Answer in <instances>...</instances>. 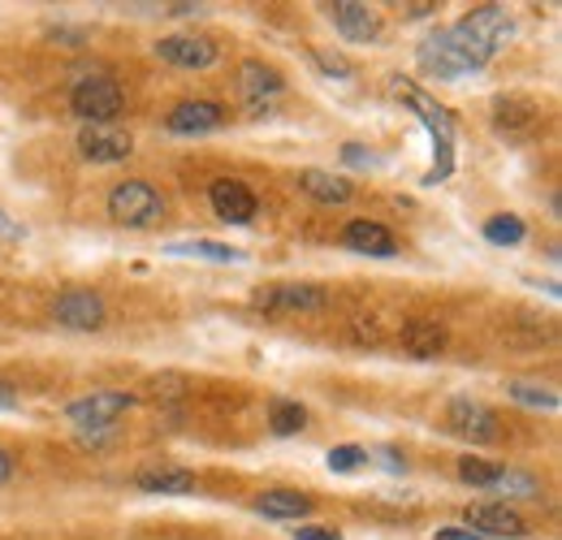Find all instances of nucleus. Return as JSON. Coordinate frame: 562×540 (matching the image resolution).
Instances as JSON below:
<instances>
[{"label": "nucleus", "mask_w": 562, "mask_h": 540, "mask_svg": "<svg viewBox=\"0 0 562 540\" xmlns=\"http://www.w3.org/2000/svg\"><path fill=\"white\" fill-rule=\"evenodd\" d=\"M450 44L463 53V61L472 69H485L506 48V40L515 35V22L506 18V9L502 4H481V9H472L468 18H459L450 31Z\"/></svg>", "instance_id": "obj_1"}, {"label": "nucleus", "mask_w": 562, "mask_h": 540, "mask_svg": "<svg viewBox=\"0 0 562 540\" xmlns=\"http://www.w3.org/2000/svg\"><path fill=\"white\" fill-rule=\"evenodd\" d=\"M394 91H398V100H407V104L416 109V117H420L424 126H428V135H432V143H437V165H432L428 182H441V178H450V169H454V122H450V113H446L437 100H428L424 91L407 87V82H398Z\"/></svg>", "instance_id": "obj_2"}, {"label": "nucleus", "mask_w": 562, "mask_h": 540, "mask_svg": "<svg viewBox=\"0 0 562 540\" xmlns=\"http://www.w3.org/2000/svg\"><path fill=\"white\" fill-rule=\"evenodd\" d=\"M160 212H165L160 191H156L151 182H143V178L117 182V187L109 191V216H113L117 225H126V229H147V225H156Z\"/></svg>", "instance_id": "obj_3"}, {"label": "nucleus", "mask_w": 562, "mask_h": 540, "mask_svg": "<svg viewBox=\"0 0 562 540\" xmlns=\"http://www.w3.org/2000/svg\"><path fill=\"white\" fill-rule=\"evenodd\" d=\"M70 109L87 126H113L122 113V87L104 74H91L70 91Z\"/></svg>", "instance_id": "obj_4"}, {"label": "nucleus", "mask_w": 562, "mask_h": 540, "mask_svg": "<svg viewBox=\"0 0 562 540\" xmlns=\"http://www.w3.org/2000/svg\"><path fill=\"white\" fill-rule=\"evenodd\" d=\"M131 394H122V390H95V394H87V398H78L70 403V415L78 428H113L117 424V415H126L131 410Z\"/></svg>", "instance_id": "obj_5"}, {"label": "nucleus", "mask_w": 562, "mask_h": 540, "mask_svg": "<svg viewBox=\"0 0 562 540\" xmlns=\"http://www.w3.org/2000/svg\"><path fill=\"white\" fill-rule=\"evenodd\" d=\"M78 151L91 160V165H117L135 151V138L126 135L117 122L113 126H82L78 135Z\"/></svg>", "instance_id": "obj_6"}, {"label": "nucleus", "mask_w": 562, "mask_h": 540, "mask_svg": "<svg viewBox=\"0 0 562 540\" xmlns=\"http://www.w3.org/2000/svg\"><path fill=\"white\" fill-rule=\"evenodd\" d=\"M446 424H450L459 437L476 441V446L497 441V415H493L485 403H476V398H454V403L446 406Z\"/></svg>", "instance_id": "obj_7"}, {"label": "nucleus", "mask_w": 562, "mask_h": 540, "mask_svg": "<svg viewBox=\"0 0 562 540\" xmlns=\"http://www.w3.org/2000/svg\"><path fill=\"white\" fill-rule=\"evenodd\" d=\"M329 18H334V26H338V35L347 44H372L381 35V18L363 0H334L329 4Z\"/></svg>", "instance_id": "obj_8"}, {"label": "nucleus", "mask_w": 562, "mask_h": 540, "mask_svg": "<svg viewBox=\"0 0 562 540\" xmlns=\"http://www.w3.org/2000/svg\"><path fill=\"white\" fill-rule=\"evenodd\" d=\"M212 200V212L225 221V225H247L251 216H256V195H251V187L247 182H238V178H216L209 191Z\"/></svg>", "instance_id": "obj_9"}, {"label": "nucleus", "mask_w": 562, "mask_h": 540, "mask_svg": "<svg viewBox=\"0 0 562 540\" xmlns=\"http://www.w3.org/2000/svg\"><path fill=\"white\" fill-rule=\"evenodd\" d=\"M420 69L424 74H432V78H446V82H459V78L476 74V69L463 61V53L450 44V35H446V31L428 35V40L420 44Z\"/></svg>", "instance_id": "obj_10"}, {"label": "nucleus", "mask_w": 562, "mask_h": 540, "mask_svg": "<svg viewBox=\"0 0 562 540\" xmlns=\"http://www.w3.org/2000/svg\"><path fill=\"white\" fill-rule=\"evenodd\" d=\"M53 316H57V325H66V329H82V334H91V329H100V325H104V299H100V294H91V290H66V294L57 299Z\"/></svg>", "instance_id": "obj_11"}, {"label": "nucleus", "mask_w": 562, "mask_h": 540, "mask_svg": "<svg viewBox=\"0 0 562 540\" xmlns=\"http://www.w3.org/2000/svg\"><path fill=\"white\" fill-rule=\"evenodd\" d=\"M156 57L178 69H209L216 61V44L200 40V35H165L156 44Z\"/></svg>", "instance_id": "obj_12"}, {"label": "nucleus", "mask_w": 562, "mask_h": 540, "mask_svg": "<svg viewBox=\"0 0 562 540\" xmlns=\"http://www.w3.org/2000/svg\"><path fill=\"white\" fill-rule=\"evenodd\" d=\"M165 126H169L173 135H212V131L225 126V109L212 104V100H187V104H178V109L165 117Z\"/></svg>", "instance_id": "obj_13"}, {"label": "nucleus", "mask_w": 562, "mask_h": 540, "mask_svg": "<svg viewBox=\"0 0 562 540\" xmlns=\"http://www.w3.org/2000/svg\"><path fill=\"white\" fill-rule=\"evenodd\" d=\"M463 519H468V528L481 537H524L528 528H524V519L506 506V502H481V506H468L463 510Z\"/></svg>", "instance_id": "obj_14"}, {"label": "nucleus", "mask_w": 562, "mask_h": 540, "mask_svg": "<svg viewBox=\"0 0 562 540\" xmlns=\"http://www.w3.org/2000/svg\"><path fill=\"white\" fill-rule=\"evenodd\" d=\"M256 303L265 307V312H321L329 299H325V290H316V285H269V290H260L256 294Z\"/></svg>", "instance_id": "obj_15"}, {"label": "nucleus", "mask_w": 562, "mask_h": 540, "mask_svg": "<svg viewBox=\"0 0 562 540\" xmlns=\"http://www.w3.org/2000/svg\"><path fill=\"white\" fill-rule=\"evenodd\" d=\"M342 243H347V251H359V256H381V260L398 251L394 234H390L385 225H376V221H351V225H347V234H342Z\"/></svg>", "instance_id": "obj_16"}, {"label": "nucleus", "mask_w": 562, "mask_h": 540, "mask_svg": "<svg viewBox=\"0 0 562 540\" xmlns=\"http://www.w3.org/2000/svg\"><path fill=\"white\" fill-rule=\"evenodd\" d=\"M238 87H243V95L251 100V109L260 113L265 109V95H278L281 87V74L273 66H265V61H243V69H238Z\"/></svg>", "instance_id": "obj_17"}, {"label": "nucleus", "mask_w": 562, "mask_h": 540, "mask_svg": "<svg viewBox=\"0 0 562 540\" xmlns=\"http://www.w3.org/2000/svg\"><path fill=\"white\" fill-rule=\"evenodd\" d=\"M139 484L143 493H160V497H187V493H195V475L187 472V468H147L139 472Z\"/></svg>", "instance_id": "obj_18"}, {"label": "nucleus", "mask_w": 562, "mask_h": 540, "mask_svg": "<svg viewBox=\"0 0 562 540\" xmlns=\"http://www.w3.org/2000/svg\"><path fill=\"white\" fill-rule=\"evenodd\" d=\"M299 191L312 195L316 203H347L351 200V182L338 178V173H325V169H303L299 173Z\"/></svg>", "instance_id": "obj_19"}, {"label": "nucleus", "mask_w": 562, "mask_h": 540, "mask_svg": "<svg viewBox=\"0 0 562 540\" xmlns=\"http://www.w3.org/2000/svg\"><path fill=\"white\" fill-rule=\"evenodd\" d=\"M256 506H260L265 519H303V515H312V497H303L294 488H269V493H260Z\"/></svg>", "instance_id": "obj_20"}, {"label": "nucleus", "mask_w": 562, "mask_h": 540, "mask_svg": "<svg viewBox=\"0 0 562 540\" xmlns=\"http://www.w3.org/2000/svg\"><path fill=\"white\" fill-rule=\"evenodd\" d=\"M403 346H407L416 359H432V355L446 350V329L432 325V320H412V325H403Z\"/></svg>", "instance_id": "obj_21"}, {"label": "nucleus", "mask_w": 562, "mask_h": 540, "mask_svg": "<svg viewBox=\"0 0 562 540\" xmlns=\"http://www.w3.org/2000/svg\"><path fill=\"white\" fill-rule=\"evenodd\" d=\"M165 251H169V256H191V260H212V265H238V260H243L238 247L209 243V238H195V243H169Z\"/></svg>", "instance_id": "obj_22"}, {"label": "nucleus", "mask_w": 562, "mask_h": 540, "mask_svg": "<svg viewBox=\"0 0 562 540\" xmlns=\"http://www.w3.org/2000/svg\"><path fill=\"white\" fill-rule=\"evenodd\" d=\"M485 493H497L502 502H506V497H537L541 484H537V475L515 472V468H497V475H493V484Z\"/></svg>", "instance_id": "obj_23"}, {"label": "nucleus", "mask_w": 562, "mask_h": 540, "mask_svg": "<svg viewBox=\"0 0 562 540\" xmlns=\"http://www.w3.org/2000/svg\"><path fill=\"white\" fill-rule=\"evenodd\" d=\"M506 394H510L515 403L537 406V410H559V394H554L550 385H537V381H510Z\"/></svg>", "instance_id": "obj_24"}, {"label": "nucleus", "mask_w": 562, "mask_h": 540, "mask_svg": "<svg viewBox=\"0 0 562 540\" xmlns=\"http://www.w3.org/2000/svg\"><path fill=\"white\" fill-rule=\"evenodd\" d=\"M269 424H273V432H278V437H294V432H303V428H307V410H303L299 403L278 398V403L269 406Z\"/></svg>", "instance_id": "obj_25"}, {"label": "nucleus", "mask_w": 562, "mask_h": 540, "mask_svg": "<svg viewBox=\"0 0 562 540\" xmlns=\"http://www.w3.org/2000/svg\"><path fill=\"white\" fill-rule=\"evenodd\" d=\"M524 221L519 216H493L490 225H485V238H490L493 247H515V243H524Z\"/></svg>", "instance_id": "obj_26"}, {"label": "nucleus", "mask_w": 562, "mask_h": 540, "mask_svg": "<svg viewBox=\"0 0 562 540\" xmlns=\"http://www.w3.org/2000/svg\"><path fill=\"white\" fill-rule=\"evenodd\" d=\"M368 463V450H359V446H338V450H329V472H355V468H363Z\"/></svg>", "instance_id": "obj_27"}, {"label": "nucleus", "mask_w": 562, "mask_h": 540, "mask_svg": "<svg viewBox=\"0 0 562 540\" xmlns=\"http://www.w3.org/2000/svg\"><path fill=\"white\" fill-rule=\"evenodd\" d=\"M459 475L472 484V488H490L493 475H497V468H490V463H481V459H463L459 463Z\"/></svg>", "instance_id": "obj_28"}, {"label": "nucleus", "mask_w": 562, "mask_h": 540, "mask_svg": "<svg viewBox=\"0 0 562 540\" xmlns=\"http://www.w3.org/2000/svg\"><path fill=\"white\" fill-rule=\"evenodd\" d=\"M316 66L325 69V74H338V78H351V66L338 57V53H316Z\"/></svg>", "instance_id": "obj_29"}, {"label": "nucleus", "mask_w": 562, "mask_h": 540, "mask_svg": "<svg viewBox=\"0 0 562 540\" xmlns=\"http://www.w3.org/2000/svg\"><path fill=\"white\" fill-rule=\"evenodd\" d=\"M368 459H381L385 472H407V463L398 459V450H376V454H368Z\"/></svg>", "instance_id": "obj_30"}, {"label": "nucleus", "mask_w": 562, "mask_h": 540, "mask_svg": "<svg viewBox=\"0 0 562 540\" xmlns=\"http://www.w3.org/2000/svg\"><path fill=\"white\" fill-rule=\"evenodd\" d=\"M294 540H342L338 532H329V528H299Z\"/></svg>", "instance_id": "obj_31"}, {"label": "nucleus", "mask_w": 562, "mask_h": 540, "mask_svg": "<svg viewBox=\"0 0 562 540\" xmlns=\"http://www.w3.org/2000/svg\"><path fill=\"white\" fill-rule=\"evenodd\" d=\"M342 156H347V165H372V156H368L359 143H347V147H342Z\"/></svg>", "instance_id": "obj_32"}, {"label": "nucleus", "mask_w": 562, "mask_h": 540, "mask_svg": "<svg viewBox=\"0 0 562 540\" xmlns=\"http://www.w3.org/2000/svg\"><path fill=\"white\" fill-rule=\"evenodd\" d=\"M13 406H18V390L0 381V410H13Z\"/></svg>", "instance_id": "obj_33"}, {"label": "nucleus", "mask_w": 562, "mask_h": 540, "mask_svg": "<svg viewBox=\"0 0 562 540\" xmlns=\"http://www.w3.org/2000/svg\"><path fill=\"white\" fill-rule=\"evenodd\" d=\"M437 540H481V537L468 532V528H450V532H437Z\"/></svg>", "instance_id": "obj_34"}, {"label": "nucleus", "mask_w": 562, "mask_h": 540, "mask_svg": "<svg viewBox=\"0 0 562 540\" xmlns=\"http://www.w3.org/2000/svg\"><path fill=\"white\" fill-rule=\"evenodd\" d=\"M13 475V459H9V450H0V484Z\"/></svg>", "instance_id": "obj_35"}]
</instances>
